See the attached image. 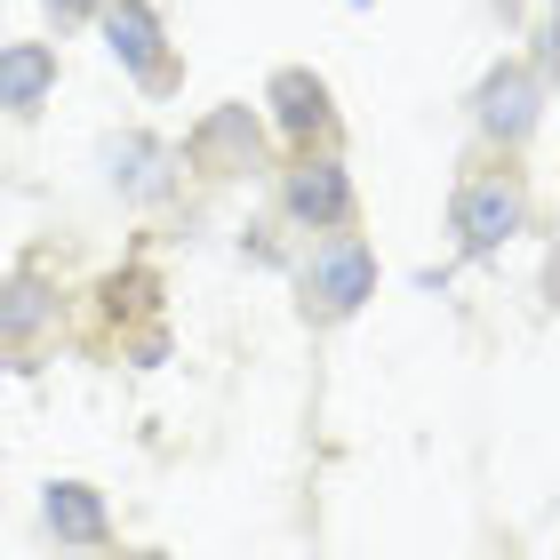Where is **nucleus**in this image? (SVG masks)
<instances>
[{
	"label": "nucleus",
	"instance_id": "f257e3e1",
	"mask_svg": "<svg viewBox=\"0 0 560 560\" xmlns=\"http://www.w3.org/2000/svg\"><path fill=\"white\" fill-rule=\"evenodd\" d=\"M376 289V265H369V248L361 241H337V248H320L313 265H304V304H313V313H352V304H361Z\"/></svg>",
	"mask_w": 560,
	"mask_h": 560
},
{
	"label": "nucleus",
	"instance_id": "f03ea898",
	"mask_svg": "<svg viewBox=\"0 0 560 560\" xmlns=\"http://www.w3.org/2000/svg\"><path fill=\"white\" fill-rule=\"evenodd\" d=\"M513 224H521L513 176H480V185L456 192V233H465V257H489L497 241H513Z\"/></svg>",
	"mask_w": 560,
	"mask_h": 560
},
{
	"label": "nucleus",
	"instance_id": "7ed1b4c3",
	"mask_svg": "<svg viewBox=\"0 0 560 560\" xmlns=\"http://www.w3.org/2000/svg\"><path fill=\"white\" fill-rule=\"evenodd\" d=\"M105 33H113V57L129 65L137 81L168 89V33H161V16H152L144 0H113V9H105Z\"/></svg>",
	"mask_w": 560,
	"mask_h": 560
},
{
	"label": "nucleus",
	"instance_id": "20e7f679",
	"mask_svg": "<svg viewBox=\"0 0 560 560\" xmlns=\"http://www.w3.org/2000/svg\"><path fill=\"white\" fill-rule=\"evenodd\" d=\"M48 89H57V48H40V40L0 48V113H33Z\"/></svg>",
	"mask_w": 560,
	"mask_h": 560
},
{
	"label": "nucleus",
	"instance_id": "39448f33",
	"mask_svg": "<svg viewBox=\"0 0 560 560\" xmlns=\"http://www.w3.org/2000/svg\"><path fill=\"white\" fill-rule=\"evenodd\" d=\"M289 209H296L304 224H345V217H352L345 168H337V161H304V168L289 176Z\"/></svg>",
	"mask_w": 560,
	"mask_h": 560
},
{
	"label": "nucleus",
	"instance_id": "423d86ee",
	"mask_svg": "<svg viewBox=\"0 0 560 560\" xmlns=\"http://www.w3.org/2000/svg\"><path fill=\"white\" fill-rule=\"evenodd\" d=\"M480 129L489 137H528L537 129V81H528V72H497V81L480 89Z\"/></svg>",
	"mask_w": 560,
	"mask_h": 560
},
{
	"label": "nucleus",
	"instance_id": "0eeeda50",
	"mask_svg": "<svg viewBox=\"0 0 560 560\" xmlns=\"http://www.w3.org/2000/svg\"><path fill=\"white\" fill-rule=\"evenodd\" d=\"M48 528H57L65 545H105V504H96V489H81V480L48 489Z\"/></svg>",
	"mask_w": 560,
	"mask_h": 560
},
{
	"label": "nucleus",
	"instance_id": "6e6552de",
	"mask_svg": "<svg viewBox=\"0 0 560 560\" xmlns=\"http://www.w3.org/2000/svg\"><path fill=\"white\" fill-rule=\"evenodd\" d=\"M272 96H280V129L289 137H320L328 129V89L313 81V72H280Z\"/></svg>",
	"mask_w": 560,
	"mask_h": 560
},
{
	"label": "nucleus",
	"instance_id": "1a4fd4ad",
	"mask_svg": "<svg viewBox=\"0 0 560 560\" xmlns=\"http://www.w3.org/2000/svg\"><path fill=\"white\" fill-rule=\"evenodd\" d=\"M57 313V304H48L33 280H16V289H0V345H16V337H33V328Z\"/></svg>",
	"mask_w": 560,
	"mask_h": 560
},
{
	"label": "nucleus",
	"instance_id": "9d476101",
	"mask_svg": "<svg viewBox=\"0 0 560 560\" xmlns=\"http://www.w3.org/2000/svg\"><path fill=\"white\" fill-rule=\"evenodd\" d=\"M89 9H96V0H48V16H57V24H81Z\"/></svg>",
	"mask_w": 560,
	"mask_h": 560
}]
</instances>
